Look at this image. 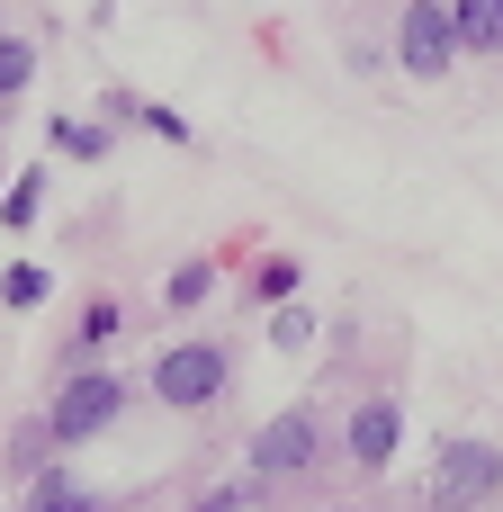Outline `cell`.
I'll return each instance as SVG.
<instances>
[{
    "mask_svg": "<svg viewBox=\"0 0 503 512\" xmlns=\"http://www.w3.org/2000/svg\"><path fill=\"white\" fill-rule=\"evenodd\" d=\"M495 486H503V450L450 441L441 468H432V512H477V504H495Z\"/></svg>",
    "mask_w": 503,
    "mask_h": 512,
    "instance_id": "6da1fadb",
    "label": "cell"
},
{
    "mask_svg": "<svg viewBox=\"0 0 503 512\" xmlns=\"http://www.w3.org/2000/svg\"><path fill=\"white\" fill-rule=\"evenodd\" d=\"M396 54H405V72H414V81L450 72V54H459V9H450V0H405Z\"/></svg>",
    "mask_w": 503,
    "mask_h": 512,
    "instance_id": "7a4b0ae2",
    "label": "cell"
},
{
    "mask_svg": "<svg viewBox=\"0 0 503 512\" xmlns=\"http://www.w3.org/2000/svg\"><path fill=\"white\" fill-rule=\"evenodd\" d=\"M216 387H225V351H207V342H180V351H162V369H153V396L162 405H216Z\"/></svg>",
    "mask_w": 503,
    "mask_h": 512,
    "instance_id": "3957f363",
    "label": "cell"
},
{
    "mask_svg": "<svg viewBox=\"0 0 503 512\" xmlns=\"http://www.w3.org/2000/svg\"><path fill=\"white\" fill-rule=\"evenodd\" d=\"M126 414V387L117 378H72L63 396H54V441H90V432H108Z\"/></svg>",
    "mask_w": 503,
    "mask_h": 512,
    "instance_id": "277c9868",
    "label": "cell"
},
{
    "mask_svg": "<svg viewBox=\"0 0 503 512\" xmlns=\"http://www.w3.org/2000/svg\"><path fill=\"white\" fill-rule=\"evenodd\" d=\"M252 468H261V477H297V468H315V414H279V423H261Z\"/></svg>",
    "mask_w": 503,
    "mask_h": 512,
    "instance_id": "5b68a950",
    "label": "cell"
},
{
    "mask_svg": "<svg viewBox=\"0 0 503 512\" xmlns=\"http://www.w3.org/2000/svg\"><path fill=\"white\" fill-rule=\"evenodd\" d=\"M387 459H396V405L369 396V405L351 414V468H387Z\"/></svg>",
    "mask_w": 503,
    "mask_h": 512,
    "instance_id": "8992f818",
    "label": "cell"
},
{
    "mask_svg": "<svg viewBox=\"0 0 503 512\" xmlns=\"http://www.w3.org/2000/svg\"><path fill=\"white\" fill-rule=\"evenodd\" d=\"M459 54H503V0H459Z\"/></svg>",
    "mask_w": 503,
    "mask_h": 512,
    "instance_id": "52a82bcc",
    "label": "cell"
},
{
    "mask_svg": "<svg viewBox=\"0 0 503 512\" xmlns=\"http://www.w3.org/2000/svg\"><path fill=\"white\" fill-rule=\"evenodd\" d=\"M27 72H36V45H27V36H0V99H18Z\"/></svg>",
    "mask_w": 503,
    "mask_h": 512,
    "instance_id": "ba28073f",
    "label": "cell"
},
{
    "mask_svg": "<svg viewBox=\"0 0 503 512\" xmlns=\"http://www.w3.org/2000/svg\"><path fill=\"white\" fill-rule=\"evenodd\" d=\"M36 512H90V495H81V486H63V477H45V495H36Z\"/></svg>",
    "mask_w": 503,
    "mask_h": 512,
    "instance_id": "9c48e42d",
    "label": "cell"
},
{
    "mask_svg": "<svg viewBox=\"0 0 503 512\" xmlns=\"http://www.w3.org/2000/svg\"><path fill=\"white\" fill-rule=\"evenodd\" d=\"M0 297H9V306H36V297H45V270H9Z\"/></svg>",
    "mask_w": 503,
    "mask_h": 512,
    "instance_id": "30bf717a",
    "label": "cell"
},
{
    "mask_svg": "<svg viewBox=\"0 0 503 512\" xmlns=\"http://www.w3.org/2000/svg\"><path fill=\"white\" fill-rule=\"evenodd\" d=\"M207 297V270H171V306H198Z\"/></svg>",
    "mask_w": 503,
    "mask_h": 512,
    "instance_id": "8fae6325",
    "label": "cell"
},
{
    "mask_svg": "<svg viewBox=\"0 0 503 512\" xmlns=\"http://www.w3.org/2000/svg\"><path fill=\"white\" fill-rule=\"evenodd\" d=\"M189 512H234V495H207V504H189Z\"/></svg>",
    "mask_w": 503,
    "mask_h": 512,
    "instance_id": "7c38bea8",
    "label": "cell"
},
{
    "mask_svg": "<svg viewBox=\"0 0 503 512\" xmlns=\"http://www.w3.org/2000/svg\"><path fill=\"white\" fill-rule=\"evenodd\" d=\"M450 9H459V0H450Z\"/></svg>",
    "mask_w": 503,
    "mask_h": 512,
    "instance_id": "4fadbf2b",
    "label": "cell"
}]
</instances>
